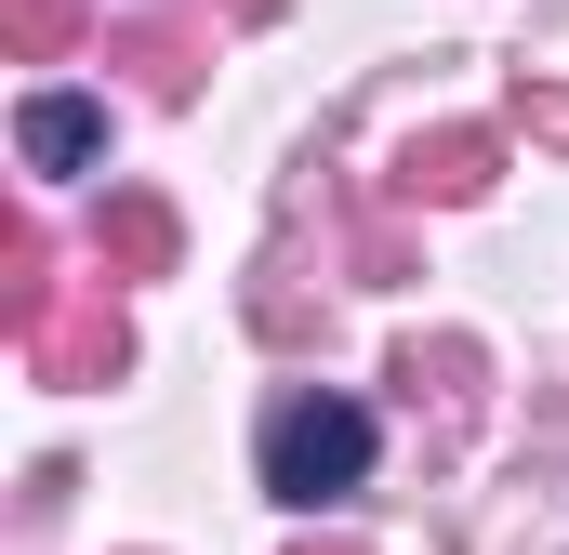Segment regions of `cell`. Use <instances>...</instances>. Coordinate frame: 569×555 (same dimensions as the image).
<instances>
[{
  "label": "cell",
  "mask_w": 569,
  "mask_h": 555,
  "mask_svg": "<svg viewBox=\"0 0 569 555\" xmlns=\"http://www.w3.org/2000/svg\"><path fill=\"white\" fill-rule=\"evenodd\" d=\"M371 450H385V423L358 411V397H279L266 411V503L291 516H318V503H345V490H371Z\"/></svg>",
  "instance_id": "cell-1"
},
{
  "label": "cell",
  "mask_w": 569,
  "mask_h": 555,
  "mask_svg": "<svg viewBox=\"0 0 569 555\" xmlns=\"http://www.w3.org/2000/svg\"><path fill=\"white\" fill-rule=\"evenodd\" d=\"M13 145H27V172H93L107 159V107L93 93H27L13 107Z\"/></svg>",
  "instance_id": "cell-2"
}]
</instances>
